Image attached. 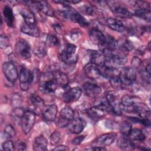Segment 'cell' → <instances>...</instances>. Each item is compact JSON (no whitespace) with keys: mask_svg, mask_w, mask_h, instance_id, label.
I'll return each mask as SVG.
<instances>
[{"mask_svg":"<svg viewBox=\"0 0 151 151\" xmlns=\"http://www.w3.org/2000/svg\"><path fill=\"white\" fill-rule=\"evenodd\" d=\"M58 14L62 18L77 23L81 27H87L90 24L83 16L70 6H64L63 9L58 11Z\"/></svg>","mask_w":151,"mask_h":151,"instance_id":"6da1fadb","label":"cell"},{"mask_svg":"<svg viewBox=\"0 0 151 151\" xmlns=\"http://www.w3.org/2000/svg\"><path fill=\"white\" fill-rule=\"evenodd\" d=\"M76 51L77 47L73 44L68 43L60 52L59 58L62 62L66 64H74L78 60Z\"/></svg>","mask_w":151,"mask_h":151,"instance_id":"7a4b0ae2","label":"cell"},{"mask_svg":"<svg viewBox=\"0 0 151 151\" xmlns=\"http://www.w3.org/2000/svg\"><path fill=\"white\" fill-rule=\"evenodd\" d=\"M40 90L44 93H52L56 91L57 84L55 82L52 72L43 74L40 79Z\"/></svg>","mask_w":151,"mask_h":151,"instance_id":"3957f363","label":"cell"},{"mask_svg":"<svg viewBox=\"0 0 151 151\" xmlns=\"http://www.w3.org/2000/svg\"><path fill=\"white\" fill-rule=\"evenodd\" d=\"M119 99V94L115 91L110 90L106 94V100L109 106L110 111L116 116H121L122 114V106Z\"/></svg>","mask_w":151,"mask_h":151,"instance_id":"277c9868","label":"cell"},{"mask_svg":"<svg viewBox=\"0 0 151 151\" xmlns=\"http://www.w3.org/2000/svg\"><path fill=\"white\" fill-rule=\"evenodd\" d=\"M76 113L70 106H65L61 110L57 119V125L60 128L68 126L71 121L75 117Z\"/></svg>","mask_w":151,"mask_h":151,"instance_id":"5b68a950","label":"cell"},{"mask_svg":"<svg viewBox=\"0 0 151 151\" xmlns=\"http://www.w3.org/2000/svg\"><path fill=\"white\" fill-rule=\"evenodd\" d=\"M36 119V114L32 110H27L21 119V126L22 132L28 134L32 130Z\"/></svg>","mask_w":151,"mask_h":151,"instance_id":"8992f818","label":"cell"},{"mask_svg":"<svg viewBox=\"0 0 151 151\" xmlns=\"http://www.w3.org/2000/svg\"><path fill=\"white\" fill-rule=\"evenodd\" d=\"M34 80L33 73L27 68L22 67L19 73V80L20 88L22 91H27Z\"/></svg>","mask_w":151,"mask_h":151,"instance_id":"52a82bcc","label":"cell"},{"mask_svg":"<svg viewBox=\"0 0 151 151\" xmlns=\"http://www.w3.org/2000/svg\"><path fill=\"white\" fill-rule=\"evenodd\" d=\"M124 88L132 86L136 80V73L132 67H124L119 75Z\"/></svg>","mask_w":151,"mask_h":151,"instance_id":"ba28073f","label":"cell"},{"mask_svg":"<svg viewBox=\"0 0 151 151\" xmlns=\"http://www.w3.org/2000/svg\"><path fill=\"white\" fill-rule=\"evenodd\" d=\"M16 55L22 60H28L31 58V47L27 41L24 40L18 41L15 46Z\"/></svg>","mask_w":151,"mask_h":151,"instance_id":"9c48e42d","label":"cell"},{"mask_svg":"<svg viewBox=\"0 0 151 151\" xmlns=\"http://www.w3.org/2000/svg\"><path fill=\"white\" fill-rule=\"evenodd\" d=\"M2 70L5 77L9 82L14 83L19 77L17 68L12 62L4 63L2 65Z\"/></svg>","mask_w":151,"mask_h":151,"instance_id":"30bf717a","label":"cell"},{"mask_svg":"<svg viewBox=\"0 0 151 151\" xmlns=\"http://www.w3.org/2000/svg\"><path fill=\"white\" fill-rule=\"evenodd\" d=\"M82 94L81 89L78 87L70 88L63 94V100L66 103H71L77 101Z\"/></svg>","mask_w":151,"mask_h":151,"instance_id":"8fae6325","label":"cell"},{"mask_svg":"<svg viewBox=\"0 0 151 151\" xmlns=\"http://www.w3.org/2000/svg\"><path fill=\"white\" fill-rule=\"evenodd\" d=\"M29 4H30L29 5L33 6L45 15L49 17H53L54 15V11L52 8L47 1H29Z\"/></svg>","mask_w":151,"mask_h":151,"instance_id":"7c38bea8","label":"cell"},{"mask_svg":"<svg viewBox=\"0 0 151 151\" xmlns=\"http://www.w3.org/2000/svg\"><path fill=\"white\" fill-rule=\"evenodd\" d=\"M117 134L114 132L107 133L98 136L93 142V144L96 146H106L111 145L115 140Z\"/></svg>","mask_w":151,"mask_h":151,"instance_id":"4fadbf2b","label":"cell"},{"mask_svg":"<svg viewBox=\"0 0 151 151\" xmlns=\"http://www.w3.org/2000/svg\"><path fill=\"white\" fill-rule=\"evenodd\" d=\"M88 35L90 40L93 44L100 47H103L105 44L106 36L100 29L97 28H91L89 31Z\"/></svg>","mask_w":151,"mask_h":151,"instance_id":"5bb4252c","label":"cell"},{"mask_svg":"<svg viewBox=\"0 0 151 151\" xmlns=\"http://www.w3.org/2000/svg\"><path fill=\"white\" fill-rule=\"evenodd\" d=\"M86 125V122L84 119L78 116H75L68 126H69V130L71 133L79 134L84 130Z\"/></svg>","mask_w":151,"mask_h":151,"instance_id":"9a60e30c","label":"cell"},{"mask_svg":"<svg viewBox=\"0 0 151 151\" xmlns=\"http://www.w3.org/2000/svg\"><path fill=\"white\" fill-rule=\"evenodd\" d=\"M58 112V108L55 104L47 105L42 110L43 119L47 122H52L56 119Z\"/></svg>","mask_w":151,"mask_h":151,"instance_id":"2e32d148","label":"cell"},{"mask_svg":"<svg viewBox=\"0 0 151 151\" xmlns=\"http://www.w3.org/2000/svg\"><path fill=\"white\" fill-rule=\"evenodd\" d=\"M84 71L86 76L91 80H96L101 76V73L99 67L89 63L84 67Z\"/></svg>","mask_w":151,"mask_h":151,"instance_id":"e0dca14e","label":"cell"},{"mask_svg":"<svg viewBox=\"0 0 151 151\" xmlns=\"http://www.w3.org/2000/svg\"><path fill=\"white\" fill-rule=\"evenodd\" d=\"M83 88L86 94L90 97H96L101 93V87L93 83H84L83 85Z\"/></svg>","mask_w":151,"mask_h":151,"instance_id":"ac0fdd59","label":"cell"},{"mask_svg":"<svg viewBox=\"0 0 151 151\" xmlns=\"http://www.w3.org/2000/svg\"><path fill=\"white\" fill-rule=\"evenodd\" d=\"M133 111L136 114H137L140 117L142 118H148L150 114V109L148 106L141 101L136 103L133 104Z\"/></svg>","mask_w":151,"mask_h":151,"instance_id":"d6986e66","label":"cell"},{"mask_svg":"<svg viewBox=\"0 0 151 151\" xmlns=\"http://www.w3.org/2000/svg\"><path fill=\"white\" fill-rule=\"evenodd\" d=\"M22 33L31 37H38L40 35V29L36 24H27L24 22L21 27Z\"/></svg>","mask_w":151,"mask_h":151,"instance_id":"ffe728a7","label":"cell"},{"mask_svg":"<svg viewBox=\"0 0 151 151\" xmlns=\"http://www.w3.org/2000/svg\"><path fill=\"white\" fill-rule=\"evenodd\" d=\"M106 24L111 29L117 32H123L126 29L123 23L116 18H108L106 19Z\"/></svg>","mask_w":151,"mask_h":151,"instance_id":"44dd1931","label":"cell"},{"mask_svg":"<svg viewBox=\"0 0 151 151\" xmlns=\"http://www.w3.org/2000/svg\"><path fill=\"white\" fill-rule=\"evenodd\" d=\"M47 140L43 135L37 136L33 143V150L35 151H46L47 150Z\"/></svg>","mask_w":151,"mask_h":151,"instance_id":"7402d4cb","label":"cell"},{"mask_svg":"<svg viewBox=\"0 0 151 151\" xmlns=\"http://www.w3.org/2000/svg\"><path fill=\"white\" fill-rule=\"evenodd\" d=\"M113 12L117 17L120 18H130L133 16V14L129 11L126 8L120 5H113L111 7Z\"/></svg>","mask_w":151,"mask_h":151,"instance_id":"603a6c76","label":"cell"},{"mask_svg":"<svg viewBox=\"0 0 151 151\" xmlns=\"http://www.w3.org/2000/svg\"><path fill=\"white\" fill-rule=\"evenodd\" d=\"M52 74L58 86L65 87L68 86L69 79L65 73L57 70L52 72Z\"/></svg>","mask_w":151,"mask_h":151,"instance_id":"cb8c5ba5","label":"cell"},{"mask_svg":"<svg viewBox=\"0 0 151 151\" xmlns=\"http://www.w3.org/2000/svg\"><path fill=\"white\" fill-rule=\"evenodd\" d=\"M29 100L34 109V112L35 113V111H38V112L40 111H42V109L45 107V103L44 100L40 96L35 94H32L30 96Z\"/></svg>","mask_w":151,"mask_h":151,"instance_id":"d4e9b609","label":"cell"},{"mask_svg":"<svg viewBox=\"0 0 151 151\" xmlns=\"http://www.w3.org/2000/svg\"><path fill=\"white\" fill-rule=\"evenodd\" d=\"M106 60V57L101 51L99 52L97 51H94L91 53L90 63L94 64L98 67L103 66L105 64Z\"/></svg>","mask_w":151,"mask_h":151,"instance_id":"484cf974","label":"cell"},{"mask_svg":"<svg viewBox=\"0 0 151 151\" xmlns=\"http://www.w3.org/2000/svg\"><path fill=\"white\" fill-rule=\"evenodd\" d=\"M3 15L6 23L9 27H13L15 21V17L11 7L9 5H5L3 9Z\"/></svg>","mask_w":151,"mask_h":151,"instance_id":"4316f807","label":"cell"},{"mask_svg":"<svg viewBox=\"0 0 151 151\" xmlns=\"http://www.w3.org/2000/svg\"><path fill=\"white\" fill-rule=\"evenodd\" d=\"M117 146L122 150H132L135 147L133 141L129 139L127 136L120 138L117 141Z\"/></svg>","mask_w":151,"mask_h":151,"instance_id":"83f0119b","label":"cell"},{"mask_svg":"<svg viewBox=\"0 0 151 151\" xmlns=\"http://www.w3.org/2000/svg\"><path fill=\"white\" fill-rule=\"evenodd\" d=\"M141 101L140 98L129 94H124L122 96L120 100L121 106L124 107H130L133 106L136 103Z\"/></svg>","mask_w":151,"mask_h":151,"instance_id":"f1b7e54d","label":"cell"},{"mask_svg":"<svg viewBox=\"0 0 151 151\" xmlns=\"http://www.w3.org/2000/svg\"><path fill=\"white\" fill-rule=\"evenodd\" d=\"M86 112L90 118L96 120L102 117L104 115L106 111L94 106L93 107L87 109L86 110Z\"/></svg>","mask_w":151,"mask_h":151,"instance_id":"f546056e","label":"cell"},{"mask_svg":"<svg viewBox=\"0 0 151 151\" xmlns=\"http://www.w3.org/2000/svg\"><path fill=\"white\" fill-rule=\"evenodd\" d=\"M118 48V41H117L114 37L107 35L106 36V42L103 47H101V50H106L112 51Z\"/></svg>","mask_w":151,"mask_h":151,"instance_id":"4dcf8cb0","label":"cell"},{"mask_svg":"<svg viewBox=\"0 0 151 151\" xmlns=\"http://www.w3.org/2000/svg\"><path fill=\"white\" fill-rule=\"evenodd\" d=\"M132 141L142 142L145 140L146 136L143 132L139 129H133L131 130L129 135L127 136Z\"/></svg>","mask_w":151,"mask_h":151,"instance_id":"1f68e13d","label":"cell"},{"mask_svg":"<svg viewBox=\"0 0 151 151\" xmlns=\"http://www.w3.org/2000/svg\"><path fill=\"white\" fill-rule=\"evenodd\" d=\"M19 13L27 24H35V17L32 11L28 9H21Z\"/></svg>","mask_w":151,"mask_h":151,"instance_id":"d6a6232c","label":"cell"},{"mask_svg":"<svg viewBox=\"0 0 151 151\" xmlns=\"http://www.w3.org/2000/svg\"><path fill=\"white\" fill-rule=\"evenodd\" d=\"M46 47L45 43H42L41 42L37 43L33 49L34 54L39 58L44 57L47 54Z\"/></svg>","mask_w":151,"mask_h":151,"instance_id":"836d02e7","label":"cell"},{"mask_svg":"<svg viewBox=\"0 0 151 151\" xmlns=\"http://www.w3.org/2000/svg\"><path fill=\"white\" fill-rule=\"evenodd\" d=\"M133 15L139 18H140L143 19H145L148 22H150L151 17H150V11L149 10L136 9Z\"/></svg>","mask_w":151,"mask_h":151,"instance_id":"e575fe53","label":"cell"},{"mask_svg":"<svg viewBox=\"0 0 151 151\" xmlns=\"http://www.w3.org/2000/svg\"><path fill=\"white\" fill-rule=\"evenodd\" d=\"M110 83L111 86L116 90H123L124 88V86L122 83L119 76H116L111 77L110 79Z\"/></svg>","mask_w":151,"mask_h":151,"instance_id":"d590c367","label":"cell"},{"mask_svg":"<svg viewBox=\"0 0 151 151\" xmlns=\"http://www.w3.org/2000/svg\"><path fill=\"white\" fill-rule=\"evenodd\" d=\"M119 129L121 133L124 136H127L132 129V124L127 121H123L120 123Z\"/></svg>","mask_w":151,"mask_h":151,"instance_id":"8d00e7d4","label":"cell"},{"mask_svg":"<svg viewBox=\"0 0 151 151\" xmlns=\"http://www.w3.org/2000/svg\"><path fill=\"white\" fill-rule=\"evenodd\" d=\"M118 48L125 53L128 52L129 51L132 50L134 48L133 44L132 42L129 40H124L122 42L119 44L118 43Z\"/></svg>","mask_w":151,"mask_h":151,"instance_id":"74e56055","label":"cell"},{"mask_svg":"<svg viewBox=\"0 0 151 151\" xmlns=\"http://www.w3.org/2000/svg\"><path fill=\"white\" fill-rule=\"evenodd\" d=\"M129 119L136 123L142 124L146 127H150V122L147 118H142V117L139 118V117H129Z\"/></svg>","mask_w":151,"mask_h":151,"instance_id":"f35d334b","label":"cell"},{"mask_svg":"<svg viewBox=\"0 0 151 151\" xmlns=\"http://www.w3.org/2000/svg\"><path fill=\"white\" fill-rule=\"evenodd\" d=\"M45 43L47 47H54L58 44V41L57 38L55 35L50 34L47 36Z\"/></svg>","mask_w":151,"mask_h":151,"instance_id":"ab89813d","label":"cell"},{"mask_svg":"<svg viewBox=\"0 0 151 151\" xmlns=\"http://www.w3.org/2000/svg\"><path fill=\"white\" fill-rule=\"evenodd\" d=\"M80 11L82 13L87 15H93L95 14L94 7L89 4H86L80 7Z\"/></svg>","mask_w":151,"mask_h":151,"instance_id":"60d3db41","label":"cell"},{"mask_svg":"<svg viewBox=\"0 0 151 151\" xmlns=\"http://www.w3.org/2000/svg\"><path fill=\"white\" fill-rule=\"evenodd\" d=\"M4 133L5 136L8 138H12L16 134V131L14 127L11 124H8L5 126Z\"/></svg>","mask_w":151,"mask_h":151,"instance_id":"b9f144b4","label":"cell"},{"mask_svg":"<svg viewBox=\"0 0 151 151\" xmlns=\"http://www.w3.org/2000/svg\"><path fill=\"white\" fill-rule=\"evenodd\" d=\"M61 134L58 131H54L50 136V142L52 145H56L61 140Z\"/></svg>","mask_w":151,"mask_h":151,"instance_id":"7bdbcfd3","label":"cell"},{"mask_svg":"<svg viewBox=\"0 0 151 151\" xmlns=\"http://www.w3.org/2000/svg\"><path fill=\"white\" fill-rule=\"evenodd\" d=\"M135 6L137 9H146L150 11V4L146 1H137L134 2Z\"/></svg>","mask_w":151,"mask_h":151,"instance_id":"ee69618b","label":"cell"},{"mask_svg":"<svg viewBox=\"0 0 151 151\" xmlns=\"http://www.w3.org/2000/svg\"><path fill=\"white\" fill-rule=\"evenodd\" d=\"M9 45V38L5 35H1L0 37V47L2 49L7 48Z\"/></svg>","mask_w":151,"mask_h":151,"instance_id":"f6af8a7d","label":"cell"},{"mask_svg":"<svg viewBox=\"0 0 151 151\" xmlns=\"http://www.w3.org/2000/svg\"><path fill=\"white\" fill-rule=\"evenodd\" d=\"M2 148L4 150H13L14 149V145L12 141L9 139L2 144Z\"/></svg>","mask_w":151,"mask_h":151,"instance_id":"bcb514c9","label":"cell"},{"mask_svg":"<svg viewBox=\"0 0 151 151\" xmlns=\"http://www.w3.org/2000/svg\"><path fill=\"white\" fill-rule=\"evenodd\" d=\"M142 63V61L139 57H138L137 56H134L132 59V61H131L132 67H132L134 70L136 68H138L141 65Z\"/></svg>","mask_w":151,"mask_h":151,"instance_id":"7dc6e473","label":"cell"},{"mask_svg":"<svg viewBox=\"0 0 151 151\" xmlns=\"http://www.w3.org/2000/svg\"><path fill=\"white\" fill-rule=\"evenodd\" d=\"M84 139H85V136H83V135L77 136V137H74L71 140V143L73 145H75V146L79 145H80L82 143V142L84 140Z\"/></svg>","mask_w":151,"mask_h":151,"instance_id":"c3c4849f","label":"cell"},{"mask_svg":"<svg viewBox=\"0 0 151 151\" xmlns=\"http://www.w3.org/2000/svg\"><path fill=\"white\" fill-rule=\"evenodd\" d=\"M15 147H17V149L18 150H27L26 144L25 143V142L21 141V140H18L16 142Z\"/></svg>","mask_w":151,"mask_h":151,"instance_id":"681fc988","label":"cell"},{"mask_svg":"<svg viewBox=\"0 0 151 151\" xmlns=\"http://www.w3.org/2000/svg\"><path fill=\"white\" fill-rule=\"evenodd\" d=\"M80 35V31L77 29H73L70 34V37L71 40L75 41L77 40Z\"/></svg>","mask_w":151,"mask_h":151,"instance_id":"f907efd6","label":"cell"},{"mask_svg":"<svg viewBox=\"0 0 151 151\" xmlns=\"http://www.w3.org/2000/svg\"><path fill=\"white\" fill-rule=\"evenodd\" d=\"M54 30L58 34H61L63 32V27L60 23H55L52 25Z\"/></svg>","mask_w":151,"mask_h":151,"instance_id":"816d5d0a","label":"cell"},{"mask_svg":"<svg viewBox=\"0 0 151 151\" xmlns=\"http://www.w3.org/2000/svg\"><path fill=\"white\" fill-rule=\"evenodd\" d=\"M86 150H92V151H104L106 150V148L104 146H92L89 148H86Z\"/></svg>","mask_w":151,"mask_h":151,"instance_id":"f5cc1de1","label":"cell"},{"mask_svg":"<svg viewBox=\"0 0 151 151\" xmlns=\"http://www.w3.org/2000/svg\"><path fill=\"white\" fill-rule=\"evenodd\" d=\"M53 150H69L70 149L68 146L65 145H58L55 146L53 149Z\"/></svg>","mask_w":151,"mask_h":151,"instance_id":"db71d44e","label":"cell"},{"mask_svg":"<svg viewBox=\"0 0 151 151\" xmlns=\"http://www.w3.org/2000/svg\"><path fill=\"white\" fill-rule=\"evenodd\" d=\"M145 72H146V73L150 77V63H149L146 65V67H145Z\"/></svg>","mask_w":151,"mask_h":151,"instance_id":"11a10c76","label":"cell"},{"mask_svg":"<svg viewBox=\"0 0 151 151\" xmlns=\"http://www.w3.org/2000/svg\"><path fill=\"white\" fill-rule=\"evenodd\" d=\"M150 41L149 42V44H148V45H147V48H148V50H149V51H150Z\"/></svg>","mask_w":151,"mask_h":151,"instance_id":"9f6ffc18","label":"cell"}]
</instances>
